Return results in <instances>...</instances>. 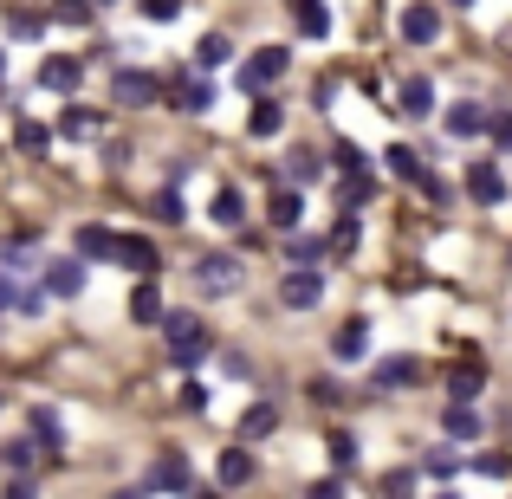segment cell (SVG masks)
<instances>
[{"mask_svg": "<svg viewBox=\"0 0 512 499\" xmlns=\"http://www.w3.org/2000/svg\"><path fill=\"white\" fill-rule=\"evenodd\" d=\"M467 195H474L480 208H500V201H506V175H500V163H467Z\"/></svg>", "mask_w": 512, "mask_h": 499, "instance_id": "30bf717a", "label": "cell"}, {"mask_svg": "<svg viewBox=\"0 0 512 499\" xmlns=\"http://www.w3.org/2000/svg\"><path fill=\"white\" fill-rule=\"evenodd\" d=\"M415 480H422V474H409V467H396V474H383V493H415Z\"/></svg>", "mask_w": 512, "mask_h": 499, "instance_id": "bcb514c9", "label": "cell"}, {"mask_svg": "<svg viewBox=\"0 0 512 499\" xmlns=\"http://www.w3.org/2000/svg\"><path fill=\"white\" fill-rule=\"evenodd\" d=\"M273 428H279L273 402H247V415H240V441H260V435H273Z\"/></svg>", "mask_w": 512, "mask_h": 499, "instance_id": "d4e9b609", "label": "cell"}, {"mask_svg": "<svg viewBox=\"0 0 512 499\" xmlns=\"http://www.w3.org/2000/svg\"><path fill=\"white\" fill-rule=\"evenodd\" d=\"M370 376H376V389H415V383H422V363H415V357H383Z\"/></svg>", "mask_w": 512, "mask_h": 499, "instance_id": "e0dca14e", "label": "cell"}, {"mask_svg": "<svg viewBox=\"0 0 512 499\" xmlns=\"http://www.w3.org/2000/svg\"><path fill=\"white\" fill-rule=\"evenodd\" d=\"M331 467H338V474H350V467H357V435H350V428H331Z\"/></svg>", "mask_w": 512, "mask_h": 499, "instance_id": "4dcf8cb0", "label": "cell"}, {"mask_svg": "<svg viewBox=\"0 0 512 499\" xmlns=\"http://www.w3.org/2000/svg\"><path fill=\"white\" fill-rule=\"evenodd\" d=\"M85 253H72V260H46V292L52 299H78L85 292Z\"/></svg>", "mask_w": 512, "mask_h": 499, "instance_id": "ba28073f", "label": "cell"}, {"mask_svg": "<svg viewBox=\"0 0 512 499\" xmlns=\"http://www.w3.org/2000/svg\"><path fill=\"white\" fill-rule=\"evenodd\" d=\"M0 266H7V273H26V266H39V260H33V234H26V240H13V247L0 253Z\"/></svg>", "mask_w": 512, "mask_h": 499, "instance_id": "74e56055", "label": "cell"}, {"mask_svg": "<svg viewBox=\"0 0 512 499\" xmlns=\"http://www.w3.org/2000/svg\"><path fill=\"white\" fill-rule=\"evenodd\" d=\"M39 26H46L39 13H13V20H7V33H13V39H39Z\"/></svg>", "mask_w": 512, "mask_h": 499, "instance_id": "7bdbcfd3", "label": "cell"}, {"mask_svg": "<svg viewBox=\"0 0 512 499\" xmlns=\"http://www.w3.org/2000/svg\"><path fill=\"white\" fill-rule=\"evenodd\" d=\"M286 65H292L286 46H260L247 65H240V85H247V91H266V85H279V78H286Z\"/></svg>", "mask_w": 512, "mask_h": 499, "instance_id": "52a82bcc", "label": "cell"}, {"mask_svg": "<svg viewBox=\"0 0 512 499\" xmlns=\"http://www.w3.org/2000/svg\"><path fill=\"white\" fill-rule=\"evenodd\" d=\"M72 247L85 253V260H111V253H117V234H111V227H98V221H85Z\"/></svg>", "mask_w": 512, "mask_h": 499, "instance_id": "44dd1931", "label": "cell"}, {"mask_svg": "<svg viewBox=\"0 0 512 499\" xmlns=\"http://www.w3.org/2000/svg\"><path fill=\"white\" fill-rule=\"evenodd\" d=\"M163 98V78L156 72H137V65H124V72L111 78V104H124V111H143V104Z\"/></svg>", "mask_w": 512, "mask_h": 499, "instance_id": "277c9868", "label": "cell"}, {"mask_svg": "<svg viewBox=\"0 0 512 499\" xmlns=\"http://www.w3.org/2000/svg\"><path fill=\"white\" fill-rule=\"evenodd\" d=\"M441 428H448V441H480V428H487V422H480L474 402L454 396V402H448V415H441Z\"/></svg>", "mask_w": 512, "mask_h": 499, "instance_id": "ac0fdd59", "label": "cell"}, {"mask_svg": "<svg viewBox=\"0 0 512 499\" xmlns=\"http://www.w3.org/2000/svg\"><path fill=\"white\" fill-rule=\"evenodd\" d=\"M266 221H273V227H299L305 221V195H299V188H279V195L266 201Z\"/></svg>", "mask_w": 512, "mask_h": 499, "instance_id": "603a6c76", "label": "cell"}, {"mask_svg": "<svg viewBox=\"0 0 512 499\" xmlns=\"http://www.w3.org/2000/svg\"><path fill=\"white\" fill-rule=\"evenodd\" d=\"M0 78H7V52H0Z\"/></svg>", "mask_w": 512, "mask_h": 499, "instance_id": "c3c4849f", "label": "cell"}, {"mask_svg": "<svg viewBox=\"0 0 512 499\" xmlns=\"http://www.w3.org/2000/svg\"><path fill=\"white\" fill-rule=\"evenodd\" d=\"M480 130H493V104H480V98H461V104H454V111H448V137H480Z\"/></svg>", "mask_w": 512, "mask_h": 499, "instance_id": "8fae6325", "label": "cell"}, {"mask_svg": "<svg viewBox=\"0 0 512 499\" xmlns=\"http://www.w3.org/2000/svg\"><path fill=\"white\" fill-rule=\"evenodd\" d=\"M422 467H428V480H454V474H461V454H454V448H435Z\"/></svg>", "mask_w": 512, "mask_h": 499, "instance_id": "8d00e7d4", "label": "cell"}, {"mask_svg": "<svg viewBox=\"0 0 512 499\" xmlns=\"http://www.w3.org/2000/svg\"><path fill=\"white\" fill-rule=\"evenodd\" d=\"M91 7H98V0H59V7H52V20H59V26H85Z\"/></svg>", "mask_w": 512, "mask_h": 499, "instance_id": "f35d334b", "label": "cell"}, {"mask_svg": "<svg viewBox=\"0 0 512 499\" xmlns=\"http://www.w3.org/2000/svg\"><path fill=\"white\" fill-rule=\"evenodd\" d=\"M208 214H214L221 227H240V221H247V201H240V188H214Z\"/></svg>", "mask_w": 512, "mask_h": 499, "instance_id": "484cf974", "label": "cell"}, {"mask_svg": "<svg viewBox=\"0 0 512 499\" xmlns=\"http://www.w3.org/2000/svg\"><path fill=\"white\" fill-rule=\"evenodd\" d=\"M163 344H169L175 370H195L208 357V318L201 312H163Z\"/></svg>", "mask_w": 512, "mask_h": 499, "instance_id": "6da1fadb", "label": "cell"}, {"mask_svg": "<svg viewBox=\"0 0 512 499\" xmlns=\"http://www.w3.org/2000/svg\"><path fill=\"white\" fill-rule=\"evenodd\" d=\"M480 389H487V363H480V357H461V363H454V370H448V396L474 402Z\"/></svg>", "mask_w": 512, "mask_h": 499, "instance_id": "2e32d148", "label": "cell"}, {"mask_svg": "<svg viewBox=\"0 0 512 499\" xmlns=\"http://www.w3.org/2000/svg\"><path fill=\"white\" fill-rule=\"evenodd\" d=\"M188 279H195L201 299H227V292H240V279H247V273H240L234 253H201V260L188 266Z\"/></svg>", "mask_w": 512, "mask_h": 499, "instance_id": "7a4b0ae2", "label": "cell"}, {"mask_svg": "<svg viewBox=\"0 0 512 499\" xmlns=\"http://www.w3.org/2000/svg\"><path fill=\"white\" fill-rule=\"evenodd\" d=\"M480 474H487V480H512V461H506V454H480Z\"/></svg>", "mask_w": 512, "mask_h": 499, "instance_id": "ee69618b", "label": "cell"}, {"mask_svg": "<svg viewBox=\"0 0 512 499\" xmlns=\"http://www.w3.org/2000/svg\"><path fill=\"white\" fill-rule=\"evenodd\" d=\"M396 111H409V117H428V111H435V85H428V78H402V91H396Z\"/></svg>", "mask_w": 512, "mask_h": 499, "instance_id": "ffe728a7", "label": "cell"}, {"mask_svg": "<svg viewBox=\"0 0 512 499\" xmlns=\"http://www.w3.org/2000/svg\"><path fill=\"white\" fill-rule=\"evenodd\" d=\"M318 299H325V279H318V266H292V273L279 279V305H286V312H312Z\"/></svg>", "mask_w": 512, "mask_h": 499, "instance_id": "8992f818", "label": "cell"}, {"mask_svg": "<svg viewBox=\"0 0 512 499\" xmlns=\"http://www.w3.org/2000/svg\"><path fill=\"white\" fill-rule=\"evenodd\" d=\"M325 253H331V240H292V247H286V260H292V266H318Z\"/></svg>", "mask_w": 512, "mask_h": 499, "instance_id": "d590c367", "label": "cell"}, {"mask_svg": "<svg viewBox=\"0 0 512 499\" xmlns=\"http://www.w3.org/2000/svg\"><path fill=\"white\" fill-rule=\"evenodd\" d=\"M247 130H253V137H279V130H286V104H273V98H266V91H253Z\"/></svg>", "mask_w": 512, "mask_h": 499, "instance_id": "d6986e66", "label": "cell"}, {"mask_svg": "<svg viewBox=\"0 0 512 499\" xmlns=\"http://www.w3.org/2000/svg\"><path fill=\"white\" fill-rule=\"evenodd\" d=\"M454 7H474V0H454Z\"/></svg>", "mask_w": 512, "mask_h": 499, "instance_id": "681fc988", "label": "cell"}, {"mask_svg": "<svg viewBox=\"0 0 512 499\" xmlns=\"http://www.w3.org/2000/svg\"><path fill=\"white\" fill-rule=\"evenodd\" d=\"M59 130H65V137H98L104 117H98V111H85V104H72V111L59 117Z\"/></svg>", "mask_w": 512, "mask_h": 499, "instance_id": "f546056e", "label": "cell"}, {"mask_svg": "<svg viewBox=\"0 0 512 499\" xmlns=\"http://www.w3.org/2000/svg\"><path fill=\"white\" fill-rule=\"evenodd\" d=\"M331 253H357V208L338 214V227H331Z\"/></svg>", "mask_w": 512, "mask_h": 499, "instance_id": "e575fe53", "label": "cell"}, {"mask_svg": "<svg viewBox=\"0 0 512 499\" xmlns=\"http://www.w3.org/2000/svg\"><path fill=\"white\" fill-rule=\"evenodd\" d=\"M389 156V175H402V182H422L428 163H422V150H409V143H396V150H383Z\"/></svg>", "mask_w": 512, "mask_h": 499, "instance_id": "4316f807", "label": "cell"}, {"mask_svg": "<svg viewBox=\"0 0 512 499\" xmlns=\"http://www.w3.org/2000/svg\"><path fill=\"white\" fill-rule=\"evenodd\" d=\"M0 312H20V286H13L7 266H0Z\"/></svg>", "mask_w": 512, "mask_h": 499, "instance_id": "7dc6e473", "label": "cell"}, {"mask_svg": "<svg viewBox=\"0 0 512 499\" xmlns=\"http://www.w3.org/2000/svg\"><path fill=\"white\" fill-rule=\"evenodd\" d=\"M163 312H169V305H163V286L143 273L137 292H130V318H137V325H163Z\"/></svg>", "mask_w": 512, "mask_h": 499, "instance_id": "9a60e30c", "label": "cell"}, {"mask_svg": "<svg viewBox=\"0 0 512 499\" xmlns=\"http://www.w3.org/2000/svg\"><path fill=\"white\" fill-rule=\"evenodd\" d=\"M13 143H20L26 156H39V150L52 143V130H46V124H20V130H13Z\"/></svg>", "mask_w": 512, "mask_h": 499, "instance_id": "ab89813d", "label": "cell"}, {"mask_svg": "<svg viewBox=\"0 0 512 499\" xmlns=\"http://www.w3.org/2000/svg\"><path fill=\"white\" fill-rule=\"evenodd\" d=\"M150 221H163V227H182V221H188V208H182V195H175V188L150 195Z\"/></svg>", "mask_w": 512, "mask_h": 499, "instance_id": "f1b7e54d", "label": "cell"}, {"mask_svg": "<svg viewBox=\"0 0 512 499\" xmlns=\"http://www.w3.org/2000/svg\"><path fill=\"white\" fill-rule=\"evenodd\" d=\"M26 428H33L39 448H59V441H65V422H59V409H52V402H39V409L26 415Z\"/></svg>", "mask_w": 512, "mask_h": 499, "instance_id": "cb8c5ba5", "label": "cell"}, {"mask_svg": "<svg viewBox=\"0 0 512 499\" xmlns=\"http://www.w3.org/2000/svg\"><path fill=\"white\" fill-rule=\"evenodd\" d=\"M78 78H85V65L72 52H46V65H39V85L46 91H78Z\"/></svg>", "mask_w": 512, "mask_h": 499, "instance_id": "4fadbf2b", "label": "cell"}, {"mask_svg": "<svg viewBox=\"0 0 512 499\" xmlns=\"http://www.w3.org/2000/svg\"><path fill=\"white\" fill-rule=\"evenodd\" d=\"M331 163H325V156H318V150H299V156H292V163H286V175H292V182H318V175H325Z\"/></svg>", "mask_w": 512, "mask_h": 499, "instance_id": "d6a6232c", "label": "cell"}, {"mask_svg": "<svg viewBox=\"0 0 512 499\" xmlns=\"http://www.w3.org/2000/svg\"><path fill=\"white\" fill-rule=\"evenodd\" d=\"M493 150L512 156V111H493Z\"/></svg>", "mask_w": 512, "mask_h": 499, "instance_id": "b9f144b4", "label": "cell"}, {"mask_svg": "<svg viewBox=\"0 0 512 499\" xmlns=\"http://www.w3.org/2000/svg\"><path fill=\"white\" fill-rule=\"evenodd\" d=\"M117 266H130V273H156V240L150 234H117Z\"/></svg>", "mask_w": 512, "mask_h": 499, "instance_id": "5bb4252c", "label": "cell"}, {"mask_svg": "<svg viewBox=\"0 0 512 499\" xmlns=\"http://www.w3.org/2000/svg\"><path fill=\"white\" fill-rule=\"evenodd\" d=\"M7 467L13 474H39V441H7Z\"/></svg>", "mask_w": 512, "mask_h": 499, "instance_id": "836d02e7", "label": "cell"}, {"mask_svg": "<svg viewBox=\"0 0 512 499\" xmlns=\"http://www.w3.org/2000/svg\"><path fill=\"white\" fill-rule=\"evenodd\" d=\"M331 163H338L344 175H350V169H370V163H363V150H357V143H338V150H331Z\"/></svg>", "mask_w": 512, "mask_h": 499, "instance_id": "f6af8a7d", "label": "cell"}, {"mask_svg": "<svg viewBox=\"0 0 512 499\" xmlns=\"http://www.w3.org/2000/svg\"><path fill=\"white\" fill-rule=\"evenodd\" d=\"M214 480H221L227 493H247L253 480H260V461H253V448H247V441L221 448V461H214Z\"/></svg>", "mask_w": 512, "mask_h": 499, "instance_id": "5b68a950", "label": "cell"}, {"mask_svg": "<svg viewBox=\"0 0 512 499\" xmlns=\"http://www.w3.org/2000/svg\"><path fill=\"white\" fill-rule=\"evenodd\" d=\"M299 33H312V39H325V33H331L325 0H299Z\"/></svg>", "mask_w": 512, "mask_h": 499, "instance_id": "1f68e13d", "label": "cell"}, {"mask_svg": "<svg viewBox=\"0 0 512 499\" xmlns=\"http://www.w3.org/2000/svg\"><path fill=\"white\" fill-rule=\"evenodd\" d=\"M104 7H111V0H104Z\"/></svg>", "mask_w": 512, "mask_h": 499, "instance_id": "f907efd6", "label": "cell"}, {"mask_svg": "<svg viewBox=\"0 0 512 499\" xmlns=\"http://www.w3.org/2000/svg\"><path fill=\"white\" fill-rule=\"evenodd\" d=\"M137 13H143V20H156V26H169L175 13H182V0H137Z\"/></svg>", "mask_w": 512, "mask_h": 499, "instance_id": "60d3db41", "label": "cell"}, {"mask_svg": "<svg viewBox=\"0 0 512 499\" xmlns=\"http://www.w3.org/2000/svg\"><path fill=\"white\" fill-rule=\"evenodd\" d=\"M331 350H338V363H363V350H370V325H363V318H350V325L331 337Z\"/></svg>", "mask_w": 512, "mask_h": 499, "instance_id": "7402d4cb", "label": "cell"}, {"mask_svg": "<svg viewBox=\"0 0 512 499\" xmlns=\"http://www.w3.org/2000/svg\"><path fill=\"white\" fill-rule=\"evenodd\" d=\"M163 98H169V111L195 117V111H208V104H214V85L201 78V65H195V72H175V78H163Z\"/></svg>", "mask_w": 512, "mask_h": 499, "instance_id": "3957f363", "label": "cell"}, {"mask_svg": "<svg viewBox=\"0 0 512 499\" xmlns=\"http://www.w3.org/2000/svg\"><path fill=\"white\" fill-rule=\"evenodd\" d=\"M402 39H409V46H428V39H435L441 33V13L435 7H428V0H409V7H402Z\"/></svg>", "mask_w": 512, "mask_h": 499, "instance_id": "7c38bea8", "label": "cell"}, {"mask_svg": "<svg viewBox=\"0 0 512 499\" xmlns=\"http://www.w3.org/2000/svg\"><path fill=\"white\" fill-rule=\"evenodd\" d=\"M227 59H234V39H227V33H208L195 46V65H201V72H214V65H227Z\"/></svg>", "mask_w": 512, "mask_h": 499, "instance_id": "83f0119b", "label": "cell"}, {"mask_svg": "<svg viewBox=\"0 0 512 499\" xmlns=\"http://www.w3.org/2000/svg\"><path fill=\"white\" fill-rule=\"evenodd\" d=\"M195 487V467L182 461V454H163V461L150 467V480H143V493H188Z\"/></svg>", "mask_w": 512, "mask_h": 499, "instance_id": "9c48e42d", "label": "cell"}]
</instances>
